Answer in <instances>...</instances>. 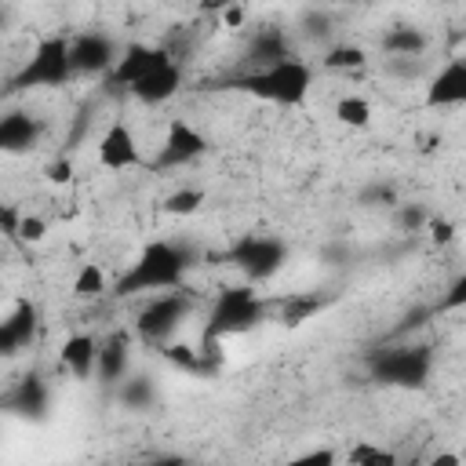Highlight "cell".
<instances>
[{
	"label": "cell",
	"instance_id": "19",
	"mask_svg": "<svg viewBox=\"0 0 466 466\" xmlns=\"http://www.w3.org/2000/svg\"><path fill=\"white\" fill-rule=\"evenodd\" d=\"M102 386H120L127 379V339L124 335H109L98 346V368H95Z\"/></svg>",
	"mask_w": 466,
	"mask_h": 466
},
{
	"label": "cell",
	"instance_id": "2",
	"mask_svg": "<svg viewBox=\"0 0 466 466\" xmlns=\"http://www.w3.org/2000/svg\"><path fill=\"white\" fill-rule=\"evenodd\" d=\"M309 84H313V69L299 55H291L277 66L237 73V76L226 80V87L244 91V95H251L258 102H269V106H302L306 95H309Z\"/></svg>",
	"mask_w": 466,
	"mask_h": 466
},
{
	"label": "cell",
	"instance_id": "22",
	"mask_svg": "<svg viewBox=\"0 0 466 466\" xmlns=\"http://www.w3.org/2000/svg\"><path fill=\"white\" fill-rule=\"evenodd\" d=\"M335 120L346 127H368L371 124V102L360 95H342L335 102Z\"/></svg>",
	"mask_w": 466,
	"mask_h": 466
},
{
	"label": "cell",
	"instance_id": "32",
	"mask_svg": "<svg viewBox=\"0 0 466 466\" xmlns=\"http://www.w3.org/2000/svg\"><path fill=\"white\" fill-rule=\"evenodd\" d=\"M397 222H400L404 229H419L422 222H430V215H426L422 208H415V204H411V208H400V215H397Z\"/></svg>",
	"mask_w": 466,
	"mask_h": 466
},
{
	"label": "cell",
	"instance_id": "30",
	"mask_svg": "<svg viewBox=\"0 0 466 466\" xmlns=\"http://www.w3.org/2000/svg\"><path fill=\"white\" fill-rule=\"evenodd\" d=\"M302 29H306V36H313V40H328L331 18L320 15V11H306V15H302Z\"/></svg>",
	"mask_w": 466,
	"mask_h": 466
},
{
	"label": "cell",
	"instance_id": "4",
	"mask_svg": "<svg viewBox=\"0 0 466 466\" xmlns=\"http://www.w3.org/2000/svg\"><path fill=\"white\" fill-rule=\"evenodd\" d=\"M368 371L379 386H397V390H422L433 371V350L430 346H386L371 353Z\"/></svg>",
	"mask_w": 466,
	"mask_h": 466
},
{
	"label": "cell",
	"instance_id": "31",
	"mask_svg": "<svg viewBox=\"0 0 466 466\" xmlns=\"http://www.w3.org/2000/svg\"><path fill=\"white\" fill-rule=\"evenodd\" d=\"M426 229H430V240H433V244H448V240L455 237V226H451L448 218H430Z\"/></svg>",
	"mask_w": 466,
	"mask_h": 466
},
{
	"label": "cell",
	"instance_id": "26",
	"mask_svg": "<svg viewBox=\"0 0 466 466\" xmlns=\"http://www.w3.org/2000/svg\"><path fill=\"white\" fill-rule=\"evenodd\" d=\"M346 459H350L353 466H393V462H397L393 451H386V448H379V444H368V441L353 444V448L346 451Z\"/></svg>",
	"mask_w": 466,
	"mask_h": 466
},
{
	"label": "cell",
	"instance_id": "24",
	"mask_svg": "<svg viewBox=\"0 0 466 466\" xmlns=\"http://www.w3.org/2000/svg\"><path fill=\"white\" fill-rule=\"evenodd\" d=\"M317 309H324V299H317V295H291V299L280 306V320H284L288 328H299V324H306Z\"/></svg>",
	"mask_w": 466,
	"mask_h": 466
},
{
	"label": "cell",
	"instance_id": "34",
	"mask_svg": "<svg viewBox=\"0 0 466 466\" xmlns=\"http://www.w3.org/2000/svg\"><path fill=\"white\" fill-rule=\"evenodd\" d=\"M222 22H226L229 29H237V25L244 22V7H240V0H233V4H229V7L222 11Z\"/></svg>",
	"mask_w": 466,
	"mask_h": 466
},
{
	"label": "cell",
	"instance_id": "8",
	"mask_svg": "<svg viewBox=\"0 0 466 466\" xmlns=\"http://www.w3.org/2000/svg\"><path fill=\"white\" fill-rule=\"evenodd\" d=\"M204 153H208V135L197 131L189 120H171V127H167V135H164V142H160V149L153 157V167L157 171L186 167Z\"/></svg>",
	"mask_w": 466,
	"mask_h": 466
},
{
	"label": "cell",
	"instance_id": "25",
	"mask_svg": "<svg viewBox=\"0 0 466 466\" xmlns=\"http://www.w3.org/2000/svg\"><path fill=\"white\" fill-rule=\"evenodd\" d=\"M102 291H106V273H102V266H98V262H84L80 273H76V280H73V295L95 299V295H102Z\"/></svg>",
	"mask_w": 466,
	"mask_h": 466
},
{
	"label": "cell",
	"instance_id": "33",
	"mask_svg": "<svg viewBox=\"0 0 466 466\" xmlns=\"http://www.w3.org/2000/svg\"><path fill=\"white\" fill-rule=\"evenodd\" d=\"M44 237V222L40 218H22V226H18V240H40Z\"/></svg>",
	"mask_w": 466,
	"mask_h": 466
},
{
	"label": "cell",
	"instance_id": "21",
	"mask_svg": "<svg viewBox=\"0 0 466 466\" xmlns=\"http://www.w3.org/2000/svg\"><path fill=\"white\" fill-rule=\"evenodd\" d=\"M320 62H324V69H331V73H357V69L368 66V55H364V47H357V44H335V47L324 51Z\"/></svg>",
	"mask_w": 466,
	"mask_h": 466
},
{
	"label": "cell",
	"instance_id": "11",
	"mask_svg": "<svg viewBox=\"0 0 466 466\" xmlns=\"http://www.w3.org/2000/svg\"><path fill=\"white\" fill-rule=\"evenodd\" d=\"M98 164L106 171H127V167H138L142 164L138 138H135V131L124 120H113L106 127V135L98 138Z\"/></svg>",
	"mask_w": 466,
	"mask_h": 466
},
{
	"label": "cell",
	"instance_id": "27",
	"mask_svg": "<svg viewBox=\"0 0 466 466\" xmlns=\"http://www.w3.org/2000/svg\"><path fill=\"white\" fill-rule=\"evenodd\" d=\"M455 309H466V266L459 269V277L444 288L441 302L433 306V313H455Z\"/></svg>",
	"mask_w": 466,
	"mask_h": 466
},
{
	"label": "cell",
	"instance_id": "18",
	"mask_svg": "<svg viewBox=\"0 0 466 466\" xmlns=\"http://www.w3.org/2000/svg\"><path fill=\"white\" fill-rule=\"evenodd\" d=\"M98 339L95 335H87V331H80V335H69L66 342H62V350H58V364L73 375V379H91L95 375V368H98Z\"/></svg>",
	"mask_w": 466,
	"mask_h": 466
},
{
	"label": "cell",
	"instance_id": "29",
	"mask_svg": "<svg viewBox=\"0 0 466 466\" xmlns=\"http://www.w3.org/2000/svg\"><path fill=\"white\" fill-rule=\"evenodd\" d=\"M164 357H167L175 368L200 371V350H189V346H182V342H171V346H164Z\"/></svg>",
	"mask_w": 466,
	"mask_h": 466
},
{
	"label": "cell",
	"instance_id": "7",
	"mask_svg": "<svg viewBox=\"0 0 466 466\" xmlns=\"http://www.w3.org/2000/svg\"><path fill=\"white\" fill-rule=\"evenodd\" d=\"M189 309H193V299H189L182 288H167V291L153 295V299L138 309L135 331H138V339H146V342H167L171 331L186 320Z\"/></svg>",
	"mask_w": 466,
	"mask_h": 466
},
{
	"label": "cell",
	"instance_id": "15",
	"mask_svg": "<svg viewBox=\"0 0 466 466\" xmlns=\"http://www.w3.org/2000/svg\"><path fill=\"white\" fill-rule=\"evenodd\" d=\"M291 55H295V51H291V40H288V33H284L280 25H262V29L248 40V51H244L248 69L277 66V62H284V58H291Z\"/></svg>",
	"mask_w": 466,
	"mask_h": 466
},
{
	"label": "cell",
	"instance_id": "23",
	"mask_svg": "<svg viewBox=\"0 0 466 466\" xmlns=\"http://www.w3.org/2000/svg\"><path fill=\"white\" fill-rule=\"evenodd\" d=\"M116 393H120V400L127 404V408H149L153 404V397H157V386H153V379L149 375H131V379H124L120 386H116Z\"/></svg>",
	"mask_w": 466,
	"mask_h": 466
},
{
	"label": "cell",
	"instance_id": "6",
	"mask_svg": "<svg viewBox=\"0 0 466 466\" xmlns=\"http://www.w3.org/2000/svg\"><path fill=\"white\" fill-rule=\"evenodd\" d=\"M229 266H237L251 284L258 280H269L284 269L288 262V248L280 237H269V233H244L229 244V251L222 255Z\"/></svg>",
	"mask_w": 466,
	"mask_h": 466
},
{
	"label": "cell",
	"instance_id": "5",
	"mask_svg": "<svg viewBox=\"0 0 466 466\" xmlns=\"http://www.w3.org/2000/svg\"><path fill=\"white\" fill-rule=\"evenodd\" d=\"M69 76H76L73 55H69V36H44V40H36V47L22 62V69L11 76V91L62 87V84H69Z\"/></svg>",
	"mask_w": 466,
	"mask_h": 466
},
{
	"label": "cell",
	"instance_id": "1",
	"mask_svg": "<svg viewBox=\"0 0 466 466\" xmlns=\"http://www.w3.org/2000/svg\"><path fill=\"white\" fill-rule=\"evenodd\" d=\"M189 266H193V255H189L182 244L149 240V244L138 251V258L116 277L113 295H116V299H131V295H146V291L182 288Z\"/></svg>",
	"mask_w": 466,
	"mask_h": 466
},
{
	"label": "cell",
	"instance_id": "14",
	"mask_svg": "<svg viewBox=\"0 0 466 466\" xmlns=\"http://www.w3.org/2000/svg\"><path fill=\"white\" fill-rule=\"evenodd\" d=\"M4 404H7L11 415L29 419V422H40V419L47 415V382H44L36 371H29V375H22V379L7 390Z\"/></svg>",
	"mask_w": 466,
	"mask_h": 466
},
{
	"label": "cell",
	"instance_id": "17",
	"mask_svg": "<svg viewBox=\"0 0 466 466\" xmlns=\"http://www.w3.org/2000/svg\"><path fill=\"white\" fill-rule=\"evenodd\" d=\"M33 335H36V306L25 302V299H18L15 309L7 313V320L0 324V353L11 357L18 350H25L33 342Z\"/></svg>",
	"mask_w": 466,
	"mask_h": 466
},
{
	"label": "cell",
	"instance_id": "3",
	"mask_svg": "<svg viewBox=\"0 0 466 466\" xmlns=\"http://www.w3.org/2000/svg\"><path fill=\"white\" fill-rule=\"evenodd\" d=\"M262 313H266V306L258 302L251 284H229L215 295L204 331H200V342H222V339L244 335L248 328H255L262 320Z\"/></svg>",
	"mask_w": 466,
	"mask_h": 466
},
{
	"label": "cell",
	"instance_id": "12",
	"mask_svg": "<svg viewBox=\"0 0 466 466\" xmlns=\"http://www.w3.org/2000/svg\"><path fill=\"white\" fill-rule=\"evenodd\" d=\"M426 109H451V106H466V58H451L444 62L430 84H426Z\"/></svg>",
	"mask_w": 466,
	"mask_h": 466
},
{
	"label": "cell",
	"instance_id": "10",
	"mask_svg": "<svg viewBox=\"0 0 466 466\" xmlns=\"http://www.w3.org/2000/svg\"><path fill=\"white\" fill-rule=\"evenodd\" d=\"M69 55H73V73L80 76H102L116 66V47L106 33H80L69 40Z\"/></svg>",
	"mask_w": 466,
	"mask_h": 466
},
{
	"label": "cell",
	"instance_id": "13",
	"mask_svg": "<svg viewBox=\"0 0 466 466\" xmlns=\"http://www.w3.org/2000/svg\"><path fill=\"white\" fill-rule=\"evenodd\" d=\"M178 87H182V62L178 58H167L164 66H157L142 80H135L127 87V95L138 98L142 106H164L167 98H175Z\"/></svg>",
	"mask_w": 466,
	"mask_h": 466
},
{
	"label": "cell",
	"instance_id": "28",
	"mask_svg": "<svg viewBox=\"0 0 466 466\" xmlns=\"http://www.w3.org/2000/svg\"><path fill=\"white\" fill-rule=\"evenodd\" d=\"M200 204H204V193H200V189H175V193L164 200V211H167V215H193Z\"/></svg>",
	"mask_w": 466,
	"mask_h": 466
},
{
	"label": "cell",
	"instance_id": "36",
	"mask_svg": "<svg viewBox=\"0 0 466 466\" xmlns=\"http://www.w3.org/2000/svg\"><path fill=\"white\" fill-rule=\"evenodd\" d=\"M229 4H233V0H200V7H204V11H226Z\"/></svg>",
	"mask_w": 466,
	"mask_h": 466
},
{
	"label": "cell",
	"instance_id": "35",
	"mask_svg": "<svg viewBox=\"0 0 466 466\" xmlns=\"http://www.w3.org/2000/svg\"><path fill=\"white\" fill-rule=\"evenodd\" d=\"M51 182H69V164L66 160H58V164H51Z\"/></svg>",
	"mask_w": 466,
	"mask_h": 466
},
{
	"label": "cell",
	"instance_id": "9",
	"mask_svg": "<svg viewBox=\"0 0 466 466\" xmlns=\"http://www.w3.org/2000/svg\"><path fill=\"white\" fill-rule=\"evenodd\" d=\"M167 58H175L164 44H127L120 55H116V66L106 73V87H131L135 80H142L149 69L164 66Z\"/></svg>",
	"mask_w": 466,
	"mask_h": 466
},
{
	"label": "cell",
	"instance_id": "20",
	"mask_svg": "<svg viewBox=\"0 0 466 466\" xmlns=\"http://www.w3.org/2000/svg\"><path fill=\"white\" fill-rule=\"evenodd\" d=\"M426 33L419 29V25H390L386 33H382V51L386 55H393V58H419L422 51H426Z\"/></svg>",
	"mask_w": 466,
	"mask_h": 466
},
{
	"label": "cell",
	"instance_id": "37",
	"mask_svg": "<svg viewBox=\"0 0 466 466\" xmlns=\"http://www.w3.org/2000/svg\"><path fill=\"white\" fill-rule=\"evenodd\" d=\"M335 455L331 451H313V455H306V462H331Z\"/></svg>",
	"mask_w": 466,
	"mask_h": 466
},
{
	"label": "cell",
	"instance_id": "16",
	"mask_svg": "<svg viewBox=\"0 0 466 466\" xmlns=\"http://www.w3.org/2000/svg\"><path fill=\"white\" fill-rule=\"evenodd\" d=\"M44 127L33 113L25 109H11L4 120H0V149L4 153H29L36 142H40Z\"/></svg>",
	"mask_w": 466,
	"mask_h": 466
}]
</instances>
